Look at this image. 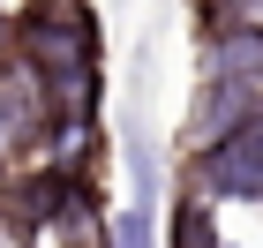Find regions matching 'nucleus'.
<instances>
[{
    "label": "nucleus",
    "instance_id": "obj_1",
    "mask_svg": "<svg viewBox=\"0 0 263 248\" xmlns=\"http://www.w3.org/2000/svg\"><path fill=\"white\" fill-rule=\"evenodd\" d=\"M15 68L53 121H98V15L83 0H30L15 15Z\"/></svg>",
    "mask_w": 263,
    "mask_h": 248
},
{
    "label": "nucleus",
    "instance_id": "obj_2",
    "mask_svg": "<svg viewBox=\"0 0 263 248\" xmlns=\"http://www.w3.org/2000/svg\"><path fill=\"white\" fill-rule=\"evenodd\" d=\"M188 188L211 203H263V105L241 128H226L218 143L188 150Z\"/></svg>",
    "mask_w": 263,
    "mask_h": 248
},
{
    "label": "nucleus",
    "instance_id": "obj_3",
    "mask_svg": "<svg viewBox=\"0 0 263 248\" xmlns=\"http://www.w3.org/2000/svg\"><path fill=\"white\" fill-rule=\"evenodd\" d=\"M263 105V90L256 83H233V75H203V90H196V105H188V150L196 143H218L226 128H241L248 113Z\"/></svg>",
    "mask_w": 263,
    "mask_h": 248
},
{
    "label": "nucleus",
    "instance_id": "obj_4",
    "mask_svg": "<svg viewBox=\"0 0 263 248\" xmlns=\"http://www.w3.org/2000/svg\"><path fill=\"white\" fill-rule=\"evenodd\" d=\"M203 53H211V75H233V83H256L263 90V15L211 23L203 30Z\"/></svg>",
    "mask_w": 263,
    "mask_h": 248
},
{
    "label": "nucleus",
    "instance_id": "obj_5",
    "mask_svg": "<svg viewBox=\"0 0 263 248\" xmlns=\"http://www.w3.org/2000/svg\"><path fill=\"white\" fill-rule=\"evenodd\" d=\"M165 248H226L218 226H211V196L188 188L181 203H173V218H165Z\"/></svg>",
    "mask_w": 263,
    "mask_h": 248
},
{
    "label": "nucleus",
    "instance_id": "obj_6",
    "mask_svg": "<svg viewBox=\"0 0 263 248\" xmlns=\"http://www.w3.org/2000/svg\"><path fill=\"white\" fill-rule=\"evenodd\" d=\"M105 248H151V203L121 211V218L105 226Z\"/></svg>",
    "mask_w": 263,
    "mask_h": 248
},
{
    "label": "nucleus",
    "instance_id": "obj_7",
    "mask_svg": "<svg viewBox=\"0 0 263 248\" xmlns=\"http://www.w3.org/2000/svg\"><path fill=\"white\" fill-rule=\"evenodd\" d=\"M211 23H233V15H263V0H196Z\"/></svg>",
    "mask_w": 263,
    "mask_h": 248
},
{
    "label": "nucleus",
    "instance_id": "obj_8",
    "mask_svg": "<svg viewBox=\"0 0 263 248\" xmlns=\"http://www.w3.org/2000/svg\"><path fill=\"white\" fill-rule=\"evenodd\" d=\"M0 248H15V226H0Z\"/></svg>",
    "mask_w": 263,
    "mask_h": 248
}]
</instances>
